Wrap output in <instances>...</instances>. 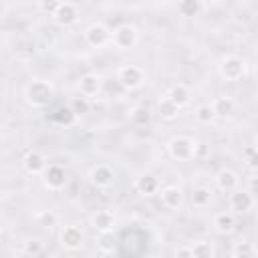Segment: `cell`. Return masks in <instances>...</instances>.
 <instances>
[{
	"label": "cell",
	"mask_w": 258,
	"mask_h": 258,
	"mask_svg": "<svg viewBox=\"0 0 258 258\" xmlns=\"http://www.w3.org/2000/svg\"><path fill=\"white\" fill-rule=\"evenodd\" d=\"M40 250H42L40 240H28V242H24V252H26V254L36 256V254H40Z\"/></svg>",
	"instance_id": "obj_31"
},
{
	"label": "cell",
	"mask_w": 258,
	"mask_h": 258,
	"mask_svg": "<svg viewBox=\"0 0 258 258\" xmlns=\"http://www.w3.org/2000/svg\"><path fill=\"white\" fill-rule=\"evenodd\" d=\"M214 183H216V187H218L220 191H224V194H232V191L238 189V185H240V177H238V173H236L234 169H230V167H222V169L216 173Z\"/></svg>",
	"instance_id": "obj_10"
},
{
	"label": "cell",
	"mask_w": 258,
	"mask_h": 258,
	"mask_svg": "<svg viewBox=\"0 0 258 258\" xmlns=\"http://www.w3.org/2000/svg\"><path fill=\"white\" fill-rule=\"evenodd\" d=\"M218 75L226 83H238L248 75V62L238 54H226L218 62Z\"/></svg>",
	"instance_id": "obj_1"
},
{
	"label": "cell",
	"mask_w": 258,
	"mask_h": 258,
	"mask_svg": "<svg viewBox=\"0 0 258 258\" xmlns=\"http://www.w3.org/2000/svg\"><path fill=\"white\" fill-rule=\"evenodd\" d=\"M246 191H250L252 196L256 194V173H250V177H248V189Z\"/></svg>",
	"instance_id": "obj_34"
},
{
	"label": "cell",
	"mask_w": 258,
	"mask_h": 258,
	"mask_svg": "<svg viewBox=\"0 0 258 258\" xmlns=\"http://www.w3.org/2000/svg\"><path fill=\"white\" fill-rule=\"evenodd\" d=\"M228 206L232 210V214H248L254 208V196L246 189H236L228 196Z\"/></svg>",
	"instance_id": "obj_9"
},
{
	"label": "cell",
	"mask_w": 258,
	"mask_h": 258,
	"mask_svg": "<svg viewBox=\"0 0 258 258\" xmlns=\"http://www.w3.org/2000/svg\"><path fill=\"white\" fill-rule=\"evenodd\" d=\"M177 107H173L165 97H161L159 99V115L163 117V119H167V121H171V119H175L177 117Z\"/></svg>",
	"instance_id": "obj_27"
},
{
	"label": "cell",
	"mask_w": 258,
	"mask_h": 258,
	"mask_svg": "<svg viewBox=\"0 0 258 258\" xmlns=\"http://www.w3.org/2000/svg\"><path fill=\"white\" fill-rule=\"evenodd\" d=\"M210 107H212L214 115L220 117V119H228V117H232V115L236 113V101H234L230 95H220V97H216V99L210 103Z\"/></svg>",
	"instance_id": "obj_15"
},
{
	"label": "cell",
	"mask_w": 258,
	"mask_h": 258,
	"mask_svg": "<svg viewBox=\"0 0 258 258\" xmlns=\"http://www.w3.org/2000/svg\"><path fill=\"white\" fill-rule=\"evenodd\" d=\"M117 81L121 83L123 89L135 91V89H139L145 83V73L137 64H125V67H121L117 71Z\"/></svg>",
	"instance_id": "obj_5"
},
{
	"label": "cell",
	"mask_w": 258,
	"mask_h": 258,
	"mask_svg": "<svg viewBox=\"0 0 258 258\" xmlns=\"http://www.w3.org/2000/svg\"><path fill=\"white\" fill-rule=\"evenodd\" d=\"M173 107H177V109H181V107H185L187 103H189V89L185 87V85H181V83H177V85H171L169 89H167V93L163 95Z\"/></svg>",
	"instance_id": "obj_19"
},
{
	"label": "cell",
	"mask_w": 258,
	"mask_h": 258,
	"mask_svg": "<svg viewBox=\"0 0 258 258\" xmlns=\"http://www.w3.org/2000/svg\"><path fill=\"white\" fill-rule=\"evenodd\" d=\"M52 18L60 26H71V24H75L79 20V10H77V6L73 2H58L56 10L52 12Z\"/></svg>",
	"instance_id": "obj_13"
},
{
	"label": "cell",
	"mask_w": 258,
	"mask_h": 258,
	"mask_svg": "<svg viewBox=\"0 0 258 258\" xmlns=\"http://www.w3.org/2000/svg\"><path fill=\"white\" fill-rule=\"evenodd\" d=\"M24 95L32 107H46L54 97V87H52V83H48L44 79H32L26 85Z\"/></svg>",
	"instance_id": "obj_3"
},
{
	"label": "cell",
	"mask_w": 258,
	"mask_h": 258,
	"mask_svg": "<svg viewBox=\"0 0 258 258\" xmlns=\"http://www.w3.org/2000/svg\"><path fill=\"white\" fill-rule=\"evenodd\" d=\"M210 202H212V189L210 187L200 185L191 191V204L196 208H206V206H210Z\"/></svg>",
	"instance_id": "obj_25"
},
{
	"label": "cell",
	"mask_w": 258,
	"mask_h": 258,
	"mask_svg": "<svg viewBox=\"0 0 258 258\" xmlns=\"http://www.w3.org/2000/svg\"><path fill=\"white\" fill-rule=\"evenodd\" d=\"M85 40L91 46L101 48V46H105V44L111 42V30L105 24H101V22H93V24H89L85 28Z\"/></svg>",
	"instance_id": "obj_8"
},
{
	"label": "cell",
	"mask_w": 258,
	"mask_h": 258,
	"mask_svg": "<svg viewBox=\"0 0 258 258\" xmlns=\"http://www.w3.org/2000/svg\"><path fill=\"white\" fill-rule=\"evenodd\" d=\"M24 169L28 171V173H32V175H42V171L46 169V157L40 153V151H36V149H32V151H28L26 155H24Z\"/></svg>",
	"instance_id": "obj_20"
},
{
	"label": "cell",
	"mask_w": 258,
	"mask_h": 258,
	"mask_svg": "<svg viewBox=\"0 0 258 258\" xmlns=\"http://www.w3.org/2000/svg\"><path fill=\"white\" fill-rule=\"evenodd\" d=\"M89 99L87 97H75L73 101H71V111H73V115L77 117V115H85V113H89Z\"/></svg>",
	"instance_id": "obj_28"
},
{
	"label": "cell",
	"mask_w": 258,
	"mask_h": 258,
	"mask_svg": "<svg viewBox=\"0 0 258 258\" xmlns=\"http://www.w3.org/2000/svg\"><path fill=\"white\" fill-rule=\"evenodd\" d=\"M58 240H60V246L64 250L75 252V250H79L85 244V234H83V230L77 224H67V226H62Z\"/></svg>",
	"instance_id": "obj_7"
},
{
	"label": "cell",
	"mask_w": 258,
	"mask_h": 258,
	"mask_svg": "<svg viewBox=\"0 0 258 258\" xmlns=\"http://www.w3.org/2000/svg\"><path fill=\"white\" fill-rule=\"evenodd\" d=\"M200 8H202V4L200 2H194V0H187V2H181L179 4V12L183 16H194V14L200 12Z\"/></svg>",
	"instance_id": "obj_30"
},
{
	"label": "cell",
	"mask_w": 258,
	"mask_h": 258,
	"mask_svg": "<svg viewBox=\"0 0 258 258\" xmlns=\"http://www.w3.org/2000/svg\"><path fill=\"white\" fill-rule=\"evenodd\" d=\"M175 258H191L189 246H179V248L175 250Z\"/></svg>",
	"instance_id": "obj_33"
},
{
	"label": "cell",
	"mask_w": 258,
	"mask_h": 258,
	"mask_svg": "<svg viewBox=\"0 0 258 258\" xmlns=\"http://www.w3.org/2000/svg\"><path fill=\"white\" fill-rule=\"evenodd\" d=\"M89 181L95 185V187H99V189H107V187H111L113 185V181H115V173H113V169L109 167V165H95L91 171H89Z\"/></svg>",
	"instance_id": "obj_11"
},
{
	"label": "cell",
	"mask_w": 258,
	"mask_h": 258,
	"mask_svg": "<svg viewBox=\"0 0 258 258\" xmlns=\"http://www.w3.org/2000/svg\"><path fill=\"white\" fill-rule=\"evenodd\" d=\"M159 200H161L163 208L177 210L181 206V202H183V194H181V189L177 185H165V187L159 189Z\"/></svg>",
	"instance_id": "obj_16"
},
{
	"label": "cell",
	"mask_w": 258,
	"mask_h": 258,
	"mask_svg": "<svg viewBox=\"0 0 258 258\" xmlns=\"http://www.w3.org/2000/svg\"><path fill=\"white\" fill-rule=\"evenodd\" d=\"M139 40V34H137V28L133 24H121L117 26L113 32H111V42L115 44V48L119 50H129L137 44Z\"/></svg>",
	"instance_id": "obj_4"
},
{
	"label": "cell",
	"mask_w": 258,
	"mask_h": 258,
	"mask_svg": "<svg viewBox=\"0 0 258 258\" xmlns=\"http://www.w3.org/2000/svg\"><path fill=\"white\" fill-rule=\"evenodd\" d=\"M129 119H131V123H133V125L141 127V125H147V123H149L151 113H149V109H147V107H135V109H131Z\"/></svg>",
	"instance_id": "obj_26"
},
{
	"label": "cell",
	"mask_w": 258,
	"mask_h": 258,
	"mask_svg": "<svg viewBox=\"0 0 258 258\" xmlns=\"http://www.w3.org/2000/svg\"><path fill=\"white\" fill-rule=\"evenodd\" d=\"M101 85H103V81H101V77L99 75H95V73H87V75H83L81 79H79V91H81V97H95L99 91H101Z\"/></svg>",
	"instance_id": "obj_18"
},
{
	"label": "cell",
	"mask_w": 258,
	"mask_h": 258,
	"mask_svg": "<svg viewBox=\"0 0 258 258\" xmlns=\"http://www.w3.org/2000/svg\"><path fill=\"white\" fill-rule=\"evenodd\" d=\"M189 252H191V258H216V246L212 240H206V238L194 240L189 246Z\"/></svg>",
	"instance_id": "obj_21"
},
{
	"label": "cell",
	"mask_w": 258,
	"mask_h": 258,
	"mask_svg": "<svg viewBox=\"0 0 258 258\" xmlns=\"http://www.w3.org/2000/svg\"><path fill=\"white\" fill-rule=\"evenodd\" d=\"M194 119H196L200 125H210V123H214L216 115H214L210 103H202V105H198L196 111H194Z\"/></svg>",
	"instance_id": "obj_23"
},
{
	"label": "cell",
	"mask_w": 258,
	"mask_h": 258,
	"mask_svg": "<svg viewBox=\"0 0 258 258\" xmlns=\"http://www.w3.org/2000/svg\"><path fill=\"white\" fill-rule=\"evenodd\" d=\"M135 189L141 194V196H155V194H159V189H161V181H159V177L157 175H153V173H141L137 179H135Z\"/></svg>",
	"instance_id": "obj_14"
},
{
	"label": "cell",
	"mask_w": 258,
	"mask_h": 258,
	"mask_svg": "<svg viewBox=\"0 0 258 258\" xmlns=\"http://www.w3.org/2000/svg\"><path fill=\"white\" fill-rule=\"evenodd\" d=\"M198 139L189 135H175L167 141V153L175 161H191L198 155Z\"/></svg>",
	"instance_id": "obj_2"
},
{
	"label": "cell",
	"mask_w": 258,
	"mask_h": 258,
	"mask_svg": "<svg viewBox=\"0 0 258 258\" xmlns=\"http://www.w3.org/2000/svg\"><path fill=\"white\" fill-rule=\"evenodd\" d=\"M89 224L93 230H97L99 234L103 232H113L115 228V216L113 212L109 210H95L91 216H89Z\"/></svg>",
	"instance_id": "obj_12"
},
{
	"label": "cell",
	"mask_w": 258,
	"mask_h": 258,
	"mask_svg": "<svg viewBox=\"0 0 258 258\" xmlns=\"http://www.w3.org/2000/svg\"><path fill=\"white\" fill-rule=\"evenodd\" d=\"M212 226L220 236H230L236 228V216L232 212H218L212 220Z\"/></svg>",
	"instance_id": "obj_17"
},
{
	"label": "cell",
	"mask_w": 258,
	"mask_h": 258,
	"mask_svg": "<svg viewBox=\"0 0 258 258\" xmlns=\"http://www.w3.org/2000/svg\"><path fill=\"white\" fill-rule=\"evenodd\" d=\"M234 258H256V246L252 240H240L234 244V250H232Z\"/></svg>",
	"instance_id": "obj_22"
},
{
	"label": "cell",
	"mask_w": 258,
	"mask_h": 258,
	"mask_svg": "<svg viewBox=\"0 0 258 258\" xmlns=\"http://www.w3.org/2000/svg\"><path fill=\"white\" fill-rule=\"evenodd\" d=\"M38 224H40V226H54V224H56V214H52V212L40 214V216H38Z\"/></svg>",
	"instance_id": "obj_32"
},
{
	"label": "cell",
	"mask_w": 258,
	"mask_h": 258,
	"mask_svg": "<svg viewBox=\"0 0 258 258\" xmlns=\"http://www.w3.org/2000/svg\"><path fill=\"white\" fill-rule=\"evenodd\" d=\"M67 181H69V177H67V171H64L62 165L50 163V165H46V169L42 171V183H44V187L50 189V191H60V189H64Z\"/></svg>",
	"instance_id": "obj_6"
},
{
	"label": "cell",
	"mask_w": 258,
	"mask_h": 258,
	"mask_svg": "<svg viewBox=\"0 0 258 258\" xmlns=\"http://www.w3.org/2000/svg\"><path fill=\"white\" fill-rule=\"evenodd\" d=\"M113 248H115V236H113V232L99 234V250L105 252V254H109V252H113Z\"/></svg>",
	"instance_id": "obj_29"
},
{
	"label": "cell",
	"mask_w": 258,
	"mask_h": 258,
	"mask_svg": "<svg viewBox=\"0 0 258 258\" xmlns=\"http://www.w3.org/2000/svg\"><path fill=\"white\" fill-rule=\"evenodd\" d=\"M242 161L246 163V167L250 169V173H256L258 169V151H256V145L250 143L242 149Z\"/></svg>",
	"instance_id": "obj_24"
}]
</instances>
